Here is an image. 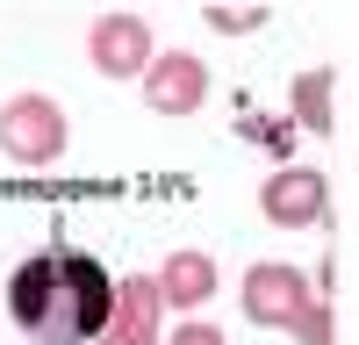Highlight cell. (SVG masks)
I'll return each instance as SVG.
<instances>
[{
    "instance_id": "cell-7",
    "label": "cell",
    "mask_w": 359,
    "mask_h": 345,
    "mask_svg": "<svg viewBox=\"0 0 359 345\" xmlns=\"http://www.w3.org/2000/svg\"><path fill=\"white\" fill-rule=\"evenodd\" d=\"M94 345H158V280H123L115 288V316Z\"/></svg>"
},
{
    "instance_id": "cell-11",
    "label": "cell",
    "mask_w": 359,
    "mask_h": 345,
    "mask_svg": "<svg viewBox=\"0 0 359 345\" xmlns=\"http://www.w3.org/2000/svg\"><path fill=\"white\" fill-rule=\"evenodd\" d=\"M208 22H216V29H252L259 15H245V8H208Z\"/></svg>"
},
{
    "instance_id": "cell-6",
    "label": "cell",
    "mask_w": 359,
    "mask_h": 345,
    "mask_svg": "<svg viewBox=\"0 0 359 345\" xmlns=\"http://www.w3.org/2000/svg\"><path fill=\"white\" fill-rule=\"evenodd\" d=\"M86 50H94V72H108V79H130V72H144L158 58L151 50V29H144L137 15H101Z\"/></svg>"
},
{
    "instance_id": "cell-10",
    "label": "cell",
    "mask_w": 359,
    "mask_h": 345,
    "mask_svg": "<svg viewBox=\"0 0 359 345\" xmlns=\"http://www.w3.org/2000/svg\"><path fill=\"white\" fill-rule=\"evenodd\" d=\"M165 345H230V338H223L216 324H187V331H172Z\"/></svg>"
},
{
    "instance_id": "cell-9",
    "label": "cell",
    "mask_w": 359,
    "mask_h": 345,
    "mask_svg": "<svg viewBox=\"0 0 359 345\" xmlns=\"http://www.w3.org/2000/svg\"><path fill=\"white\" fill-rule=\"evenodd\" d=\"M294 108H302L309 130H331V72H302V86H294Z\"/></svg>"
},
{
    "instance_id": "cell-1",
    "label": "cell",
    "mask_w": 359,
    "mask_h": 345,
    "mask_svg": "<svg viewBox=\"0 0 359 345\" xmlns=\"http://www.w3.org/2000/svg\"><path fill=\"white\" fill-rule=\"evenodd\" d=\"M8 316L36 345H94L115 316L108 266L86 252H36L8 280Z\"/></svg>"
},
{
    "instance_id": "cell-8",
    "label": "cell",
    "mask_w": 359,
    "mask_h": 345,
    "mask_svg": "<svg viewBox=\"0 0 359 345\" xmlns=\"http://www.w3.org/2000/svg\"><path fill=\"white\" fill-rule=\"evenodd\" d=\"M216 295V259L208 252H172L165 259V273H158V302H180V309H194Z\"/></svg>"
},
{
    "instance_id": "cell-3",
    "label": "cell",
    "mask_w": 359,
    "mask_h": 345,
    "mask_svg": "<svg viewBox=\"0 0 359 345\" xmlns=\"http://www.w3.org/2000/svg\"><path fill=\"white\" fill-rule=\"evenodd\" d=\"M309 302L316 295L302 288L294 266H252L245 273V316H252V324H302Z\"/></svg>"
},
{
    "instance_id": "cell-5",
    "label": "cell",
    "mask_w": 359,
    "mask_h": 345,
    "mask_svg": "<svg viewBox=\"0 0 359 345\" xmlns=\"http://www.w3.org/2000/svg\"><path fill=\"white\" fill-rule=\"evenodd\" d=\"M201 94H208L201 58L165 50V58H151V65H144V101H151L158 115H194V108H201Z\"/></svg>"
},
{
    "instance_id": "cell-4",
    "label": "cell",
    "mask_w": 359,
    "mask_h": 345,
    "mask_svg": "<svg viewBox=\"0 0 359 345\" xmlns=\"http://www.w3.org/2000/svg\"><path fill=\"white\" fill-rule=\"evenodd\" d=\"M323 172H309V165H287V172H273V180L259 187V209L273 216L280 230H309V223H323Z\"/></svg>"
},
{
    "instance_id": "cell-2",
    "label": "cell",
    "mask_w": 359,
    "mask_h": 345,
    "mask_svg": "<svg viewBox=\"0 0 359 345\" xmlns=\"http://www.w3.org/2000/svg\"><path fill=\"white\" fill-rule=\"evenodd\" d=\"M0 151H8L15 165H50L57 151H65V108H57L50 94H15L8 108H0Z\"/></svg>"
}]
</instances>
